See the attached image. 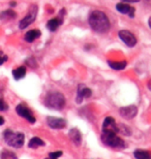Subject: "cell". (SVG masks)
Here are the masks:
<instances>
[{"label": "cell", "mask_w": 151, "mask_h": 159, "mask_svg": "<svg viewBox=\"0 0 151 159\" xmlns=\"http://www.w3.org/2000/svg\"><path fill=\"white\" fill-rule=\"evenodd\" d=\"M89 25L95 32L104 33L110 29V21L102 11H95L89 17Z\"/></svg>", "instance_id": "6da1fadb"}, {"label": "cell", "mask_w": 151, "mask_h": 159, "mask_svg": "<svg viewBox=\"0 0 151 159\" xmlns=\"http://www.w3.org/2000/svg\"><path fill=\"white\" fill-rule=\"evenodd\" d=\"M45 104L50 109L61 110L65 106V98L59 92H51L45 98Z\"/></svg>", "instance_id": "7a4b0ae2"}, {"label": "cell", "mask_w": 151, "mask_h": 159, "mask_svg": "<svg viewBox=\"0 0 151 159\" xmlns=\"http://www.w3.org/2000/svg\"><path fill=\"white\" fill-rule=\"evenodd\" d=\"M101 141L104 142V144L112 148L122 149L125 147V144H124V142L122 141V139H120L119 136L117 135V133H114V132L102 131Z\"/></svg>", "instance_id": "3957f363"}, {"label": "cell", "mask_w": 151, "mask_h": 159, "mask_svg": "<svg viewBox=\"0 0 151 159\" xmlns=\"http://www.w3.org/2000/svg\"><path fill=\"white\" fill-rule=\"evenodd\" d=\"M4 139L6 144L15 148H21L24 145V134L21 132H14L12 130H5Z\"/></svg>", "instance_id": "277c9868"}, {"label": "cell", "mask_w": 151, "mask_h": 159, "mask_svg": "<svg viewBox=\"0 0 151 159\" xmlns=\"http://www.w3.org/2000/svg\"><path fill=\"white\" fill-rule=\"evenodd\" d=\"M36 12H37V6L36 5H32L30 7L29 14L25 16V18L20 22V28L21 29H25L27 26H29L31 23H33L34 20L36 19Z\"/></svg>", "instance_id": "5b68a950"}, {"label": "cell", "mask_w": 151, "mask_h": 159, "mask_svg": "<svg viewBox=\"0 0 151 159\" xmlns=\"http://www.w3.org/2000/svg\"><path fill=\"white\" fill-rule=\"evenodd\" d=\"M118 35L119 37L122 39V41L126 44L128 47H134L137 43V39L134 37V35L133 33L130 32V31H127V30H121L119 31V33H118Z\"/></svg>", "instance_id": "8992f818"}, {"label": "cell", "mask_w": 151, "mask_h": 159, "mask_svg": "<svg viewBox=\"0 0 151 159\" xmlns=\"http://www.w3.org/2000/svg\"><path fill=\"white\" fill-rule=\"evenodd\" d=\"M16 112L19 114V116L23 117V118L29 121L30 123L35 122V118H34L33 114L31 113V111L28 109L27 107L23 106V104H19V106L16 107Z\"/></svg>", "instance_id": "52a82bcc"}, {"label": "cell", "mask_w": 151, "mask_h": 159, "mask_svg": "<svg viewBox=\"0 0 151 159\" xmlns=\"http://www.w3.org/2000/svg\"><path fill=\"white\" fill-rule=\"evenodd\" d=\"M102 131H108V132H114L117 133L118 131V126L115 120L112 117H107L102 124Z\"/></svg>", "instance_id": "ba28073f"}, {"label": "cell", "mask_w": 151, "mask_h": 159, "mask_svg": "<svg viewBox=\"0 0 151 159\" xmlns=\"http://www.w3.org/2000/svg\"><path fill=\"white\" fill-rule=\"evenodd\" d=\"M119 113H120V115L125 119H133L134 117H136V115H137L138 109L136 106L125 107H121Z\"/></svg>", "instance_id": "9c48e42d"}, {"label": "cell", "mask_w": 151, "mask_h": 159, "mask_svg": "<svg viewBox=\"0 0 151 159\" xmlns=\"http://www.w3.org/2000/svg\"><path fill=\"white\" fill-rule=\"evenodd\" d=\"M47 122L50 127L55 129H62L66 125V121L60 118H54V117H48Z\"/></svg>", "instance_id": "30bf717a"}, {"label": "cell", "mask_w": 151, "mask_h": 159, "mask_svg": "<svg viewBox=\"0 0 151 159\" xmlns=\"http://www.w3.org/2000/svg\"><path fill=\"white\" fill-rule=\"evenodd\" d=\"M92 94V91L88 87H86L84 85H80L78 88V96H77L76 101L80 103L82 101L83 98H88L90 97Z\"/></svg>", "instance_id": "8fae6325"}, {"label": "cell", "mask_w": 151, "mask_h": 159, "mask_svg": "<svg viewBox=\"0 0 151 159\" xmlns=\"http://www.w3.org/2000/svg\"><path fill=\"white\" fill-rule=\"evenodd\" d=\"M116 9L121 14H126L130 16V18H134V12H136V9L133 6H130L128 4H125V3H118L116 5Z\"/></svg>", "instance_id": "7c38bea8"}, {"label": "cell", "mask_w": 151, "mask_h": 159, "mask_svg": "<svg viewBox=\"0 0 151 159\" xmlns=\"http://www.w3.org/2000/svg\"><path fill=\"white\" fill-rule=\"evenodd\" d=\"M69 138L73 141V143L77 146L81 145V141H82V136H81V132L79 131V129L77 128H73L70 129L69 131Z\"/></svg>", "instance_id": "4fadbf2b"}, {"label": "cell", "mask_w": 151, "mask_h": 159, "mask_svg": "<svg viewBox=\"0 0 151 159\" xmlns=\"http://www.w3.org/2000/svg\"><path fill=\"white\" fill-rule=\"evenodd\" d=\"M41 32L38 29H32L30 31H28V32L25 34V40L27 41V43H32L34 39H38V37L40 36Z\"/></svg>", "instance_id": "5bb4252c"}, {"label": "cell", "mask_w": 151, "mask_h": 159, "mask_svg": "<svg viewBox=\"0 0 151 159\" xmlns=\"http://www.w3.org/2000/svg\"><path fill=\"white\" fill-rule=\"evenodd\" d=\"M25 75H26V67L25 66H20V67L12 70V75H14L15 80L23 79L25 77Z\"/></svg>", "instance_id": "9a60e30c"}, {"label": "cell", "mask_w": 151, "mask_h": 159, "mask_svg": "<svg viewBox=\"0 0 151 159\" xmlns=\"http://www.w3.org/2000/svg\"><path fill=\"white\" fill-rule=\"evenodd\" d=\"M61 23H62V22H61L59 19H51V20L48 22L47 27L50 31H56L61 25Z\"/></svg>", "instance_id": "2e32d148"}, {"label": "cell", "mask_w": 151, "mask_h": 159, "mask_svg": "<svg viewBox=\"0 0 151 159\" xmlns=\"http://www.w3.org/2000/svg\"><path fill=\"white\" fill-rule=\"evenodd\" d=\"M108 64L110 66L111 68L115 69V70H121V69H124L126 67V64L127 63L125 61H122V62H113V61H108Z\"/></svg>", "instance_id": "e0dca14e"}, {"label": "cell", "mask_w": 151, "mask_h": 159, "mask_svg": "<svg viewBox=\"0 0 151 159\" xmlns=\"http://www.w3.org/2000/svg\"><path fill=\"white\" fill-rule=\"evenodd\" d=\"M16 17H17V14L12 9H8V11H5L0 14L1 20H9V19H15Z\"/></svg>", "instance_id": "ac0fdd59"}, {"label": "cell", "mask_w": 151, "mask_h": 159, "mask_svg": "<svg viewBox=\"0 0 151 159\" xmlns=\"http://www.w3.org/2000/svg\"><path fill=\"white\" fill-rule=\"evenodd\" d=\"M40 146H45V143L43 139H40V138H32L30 139L29 144H28V147L29 148H37Z\"/></svg>", "instance_id": "d6986e66"}, {"label": "cell", "mask_w": 151, "mask_h": 159, "mask_svg": "<svg viewBox=\"0 0 151 159\" xmlns=\"http://www.w3.org/2000/svg\"><path fill=\"white\" fill-rule=\"evenodd\" d=\"M134 157L137 159H151L150 154L147 151H143V150H137L134 152Z\"/></svg>", "instance_id": "ffe728a7"}, {"label": "cell", "mask_w": 151, "mask_h": 159, "mask_svg": "<svg viewBox=\"0 0 151 159\" xmlns=\"http://www.w3.org/2000/svg\"><path fill=\"white\" fill-rule=\"evenodd\" d=\"M62 156V152L61 151H57V152H51L49 154V157L50 158H54V159H57L58 157Z\"/></svg>", "instance_id": "44dd1931"}, {"label": "cell", "mask_w": 151, "mask_h": 159, "mask_svg": "<svg viewBox=\"0 0 151 159\" xmlns=\"http://www.w3.org/2000/svg\"><path fill=\"white\" fill-rule=\"evenodd\" d=\"M7 61V56L6 55H3V54L0 52V65H2L3 63Z\"/></svg>", "instance_id": "7402d4cb"}, {"label": "cell", "mask_w": 151, "mask_h": 159, "mask_svg": "<svg viewBox=\"0 0 151 159\" xmlns=\"http://www.w3.org/2000/svg\"><path fill=\"white\" fill-rule=\"evenodd\" d=\"M3 123H4V119H3L2 117H0V125H2Z\"/></svg>", "instance_id": "603a6c76"}, {"label": "cell", "mask_w": 151, "mask_h": 159, "mask_svg": "<svg viewBox=\"0 0 151 159\" xmlns=\"http://www.w3.org/2000/svg\"><path fill=\"white\" fill-rule=\"evenodd\" d=\"M11 5H12V6H15V5H16V3H15V2H12V3H11Z\"/></svg>", "instance_id": "cb8c5ba5"}, {"label": "cell", "mask_w": 151, "mask_h": 159, "mask_svg": "<svg viewBox=\"0 0 151 159\" xmlns=\"http://www.w3.org/2000/svg\"><path fill=\"white\" fill-rule=\"evenodd\" d=\"M46 159H54V158H50V157H48V158H46Z\"/></svg>", "instance_id": "d4e9b609"}]
</instances>
